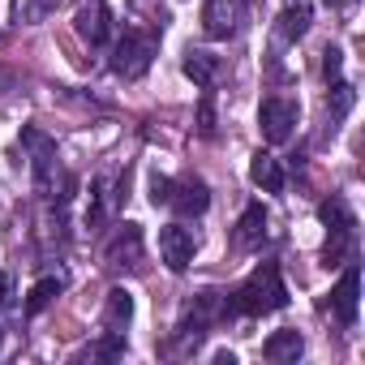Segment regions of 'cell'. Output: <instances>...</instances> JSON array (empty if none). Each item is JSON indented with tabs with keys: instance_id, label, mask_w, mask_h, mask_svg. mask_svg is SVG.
Wrapping results in <instances>:
<instances>
[{
	"instance_id": "3957f363",
	"label": "cell",
	"mask_w": 365,
	"mask_h": 365,
	"mask_svg": "<svg viewBox=\"0 0 365 365\" xmlns=\"http://www.w3.org/2000/svg\"><path fill=\"white\" fill-rule=\"evenodd\" d=\"M194 254H198V237H194L185 224H168V228L159 232V258H163L168 271H176V275L190 271Z\"/></svg>"
},
{
	"instance_id": "603a6c76",
	"label": "cell",
	"mask_w": 365,
	"mask_h": 365,
	"mask_svg": "<svg viewBox=\"0 0 365 365\" xmlns=\"http://www.w3.org/2000/svg\"><path fill=\"white\" fill-rule=\"evenodd\" d=\"M339 73H344V52L327 43V52H322V78L327 82H339Z\"/></svg>"
},
{
	"instance_id": "ac0fdd59",
	"label": "cell",
	"mask_w": 365,
	"mask_h": 365,
	"mask_svg": "<svg viewBox=\"0 0 365 365\" xmlns=\"http://www.w3.org/2000/svg\"><path fill=\"white\" fill-rule=\"evenodd\" d=\"M61 9V0H14V22L18 26H39Z\"/></svg>"
},
{
	"instance_id": "6da1fadb",
	"label": "cell",
	"mask_w": 365,
	"mask_h": 365,
	"mask_svg": "<svg viewBox=\"0 0 365 365\" xmlns=\"http://www.w3.org/2000/svg\"><path fill=\"white\" fill-rule=\"evenodd\" d=\"M284 305H288L284 275H279L275 262H262V267L250 271V279H245L241 288H232V292L224 297V318H237V314L258 318V314H275V309H284Z\"/></svg>"
},
{
	"instance_id": "5bb4252c",
	"label": "cell",
	"mask_w": 365,
	"mask_h": 365,
	"mask_svg": "<svg viewBox=\"0 0 365 365\" xmlns=\"http://www.w3.org/2000/svg\"><path fill=\"white\" fill-rule=\"evenodd\" d=\"M180 69H185V78H190L194 86L211 91V86H215V73H220V61H215L211 52H198V48H190V52H185V61H180Z\"/></svg>"
},
{
	"instance_id": "484cf974",
	"label": "cell",
	"mask_w": 365,
	"mask_h": 365,
	"mask_svg": "<svg viewBox=\"0 0 365 365\" xmlns=\"http://www.w3.org/2000/svg\"><path fill=\"white\" fill-rule=\"evenodd\" d=\"M322 5H327V9H339V5H348V0H322Z\"/></svg>"
},
{
	"instance_id": "7402d4cb",
	"label": "cell",
	"mask_w": 365,
	"mask_h": 365,
	"mask_svg": "<svg viewBox=\"0 0 365 365\" xmlns=\"http://www.w3.org/2000/svg\"><path fill=\"white\" fill-rule=\"evenodd\" d=\"M215 129H220V125H215V99L202 95V103H198V133H202V138H215Z\"/></svg>"
},
{
	"instance_id": "7a4b0ae2",
	"label": "cell",
	"mask_w": 365,
	"mask_h": 365,
	"mask_svg": "<svg viewBox=\"0 0 365 365\" xmlns=\"http://www.w3.org/2000/svg\"><path fill=\"white\" fill-rule=\"evenodd\" d=\"M155 61V35H138V31H125L112 48V69L120 78H142Z\"/></svg>"
},
{
	"instance_id": "5b68a950",
	"label": "cell",
	"mask_w": 365,
	"mask_h": 365,
	"mask_svg": "<svg viewBox=\"0 0 365 365\" xmlns=\"http://www.w3.org/2000/svg\"><path fill=\"white\" fill-rule=\"evenodd\" d=\"M292 125H297V103H292V99H262V108H258V129H262V138H267L271 146L288 142V138H292Z\"/></svg>"
},
{
	"instance_id": "d4e9b609",
	"label": "cell",
	"mask_w": 365,
	"mask_h": 365,
	"mask_svg": "<svg viewBox=\"0 0 365 365\" xmlns=\"http://www.w3.org/2000/svg\"><path fill=\"white\" fill-rule=\"evenodd\" d=\"M9 292H14V279H9L5 271H0V309H5V305H9Z\"/></svg>"
},
{
	"instance_id": "9a60e30c",
	"label": "cell",
	"mask_w": 365,
	"mask_h": 365,
	"mask_svg": "<svg viewBox=\"0 0 365 365\" xmlns=\"http://www.w3.org/2000/svg\"><path fill=\"white\" fill-rule=\"evenodd\" d=\"M262 237H267V207L254 202V207H245V215L237 220V245H241V250H254V245H262Z\"/></svg>"
},
{
	"instance_id": "8992f818",
	"label": "cell",
	"mask_w": 365,
	"mask_h": 365,
	"mask_svg": "<svg viewBox=\"0 0 365 365\" xmlns=\"http://www.w3.org/2000/svg\"><path fill=\"white\" fill-rule=\"evenodd\" d=\"M318 220H322L327 232H331V241H327V262H339V254H344L348 241H352V215H348V207H344L339 198H327V202L318 207Z\"/></svg>"
},
{
	"instance_id": "d6986e66",
	"label": "cell",
	"mask_w": 365,
	"mask_h": 365,
	"mask_svg": "<svg viewBox=\"0 0 365 365\" xmlns=\"http://www.w3.org/2000/svg\"><path fill=\"white\" fill-rule=\"evenodd\" d=\"M52 297H61V279H39L35 288H31V297H26V314H43L48 305H52Z\"/></svg>"
},
{
	"instance_id": "277c9868",
	"label": "cell",
	"mask_w": 365,
	"mask_h": 365,
	"mask_svg": "<svg viewBox=\"0 0 365 365\" xmlns=\"http://www.w3.org/2000/svg\"><path fill=\"white\" fill-rule=\"evenodd\" d=\"M22 146L31 150V168H35V190L48 194L52 176H56V142L39 129H22Z\"/></svg>"
},
{
	"instance_id": "9c48e42d",
	"label": "cell",
	"mask_w": 365,
	"mask_h": 365,
	"mask_svg": "<svg viewBox=\"0 0 365 365\" xmlns=\"http://www.w3.org/2000/svg\"><path fill=\"white\" fill-rule=\"evenodd\" d=\"M103 262L108 267H138L142 262V228L138 224H120L116 237L103 250Z\"/></svg>"
},
{
	"instance_id": "52a82bcc",
	"label": "cell",
	"mask_w": 365,
	"mask_h": 365,
	"mask_svg": "<svg viewBox=\"0 0 365 365\" xmlns=\"http://www.w3.org/2000/svg\"><path fill=\"white\" fill-rule=\"evenodd\" d=\"M168 207H172L176 215H185V220H194V215H207V207H211V190H207V180H198V176L172 180Z\"/></svg>"
},
{
	"instance_id": "ffe728a7",
	"label": "cell",
	"mask_w": 365,
	"mask_h": 365,
	"mask_svg": "<svg viewBox=\"0 0 365 365\" xmlns=\"http://www.w3.org/2000/svg\"><path fill=\"white\" fill-rule=\"evenodd\" d=\"M103 211H108V202H103V180H95V185H91V207H86V228H99L103 224Z\"/></svg>"
},
{
	"instance_id": "cb8c5ba5",
	"label": "cell",
	"mask_w": 365,
	"mask_h": 365,
	"mask_svg": "<svg viewBox=\"0 0 365 365\" xmlns=\"http://www.w3.org/2000/svg\"><path fill=\"white\" fill-rule=\"evenodd\" d=\"M168 194H172V180L159 176V172H150V202L155 207H168Z\"/></svg>"
},
{
	"instance_id": "44dd1931",
	"label": "cell",
	"mask_w": 365,
	"mask_h": 365,
	"mask_svg": "<svg viewBox=\"0 0 365 365\" xmlns=\"http://www.w3.org/2000/svg\"><path fill=\"white\" fill-rule=\"evenodd\" d=\"M352 99H356V91H352L348 82H331V99H327V103H331L335 116H344V112L352 108Z\"/></svg>"
},
{
	"instance_id": "8fae6325",
	"label": "cell",
	"mask_w": 365,
	"mask_h": 365,
	"mask_svg": "<svg viewBox=\"0 0 365 365\" xmlns=\"http://www.w3.org/2000/svg\"><path fill=\"white\" fill-rule=\"evenodd\" d=\"M202 31L211 39H232L237 35V9L228 0H202Z\"/></svg>"
},
{
	"instance_id": "30bf717a",
	"label": "cell",
	"mask_w": 365,
	"mask_h": 365,
	"mask_svg": "<svg viewBox=\"0 0 365 365\" xmlns=\"http://www.w3.org/2000/svg\"><path fill=\"white\" fill-rule=\"evenodd\" d=\"M356 297H361V271H356V267H348V271L339 275L335 292H331V309H335V318H339L344 327H352V322H356Z\"/></svg>"
},
{
	"instance_id": "ba28073f",
	"label": "cell",
	"mask_w": 365,
	"mask_h": 365,
	"mask_svg": "<svg viewBox=\"0 0 365 365\" xmlns=\"http://www.w3.org/2000/svg\"><path fill=\"white\" fill-rule=\"evenodd\" d=\"M73 31H78L91 48L108 43V35H112V14H108V0H86V5L78 9V18H73Z\"/></svg>"
},
{
	"instance_id": "4fadbf2b",
	"label": "cell",
	"mask_w": 365,
	"mask_h": 365,
	"mask_svg": "<svg viewBox=\"0 0 365 365\" xmlns=\"http://www.w3.org/2000/svg\"><path fill=\"white\" fill-rule=\"evenodd\" d=\"M129 322H133V292H129V288H112L108 301H103V327L125 335Z\"/></svg>"
},
{
	"instance_id": "e0dca14e",
	"label": "cell",
	"mask_w": 365,
	"mask_h": 365,
	"mask_svg": "<svg viewBox=\"0 0 365 365\" xmlns=\"http://www.w3.org/2000/svg\"><path fill=\"white\" fill-rule=\"evenodd\" d=\"M305 352V339H301V331H275L267 344H262V356L267 361H275V365H284V361H297Z\"/></svg>"
},
{
	"instance_id": "7c38bea8",
	"label": "cell",
	"mask_w": 365,
	"mask_h": 365,
	"mask_svg": "<svg viewBox=\"0 0 365 365\" xmlns=\"http://www.w3.org/2000/svg\"><path fill=\"white\" fill-rule=\"evenodd\" d=\"M250 180H254L258 190H267V194H279L284 190V168H279V159L271 150H258L250 159Z\"/></svg>"
},
{
	"instance_id": "2e32d148",
	"label": "cell",
	"mask_w": 365,
	"mask_h": 365,
	"mask_svg": "<svg viewBox=\"0 0 365 365\" xmlns=\"http://www.w3.org/2000/svg\"><path fill=\"white\" fill-rule=\"evenodd\" d=\"M309 18H314L309 0H288V5H284V14H279V39L297 43V39L309 31Z\"/></svg>"
}]
</instances>
